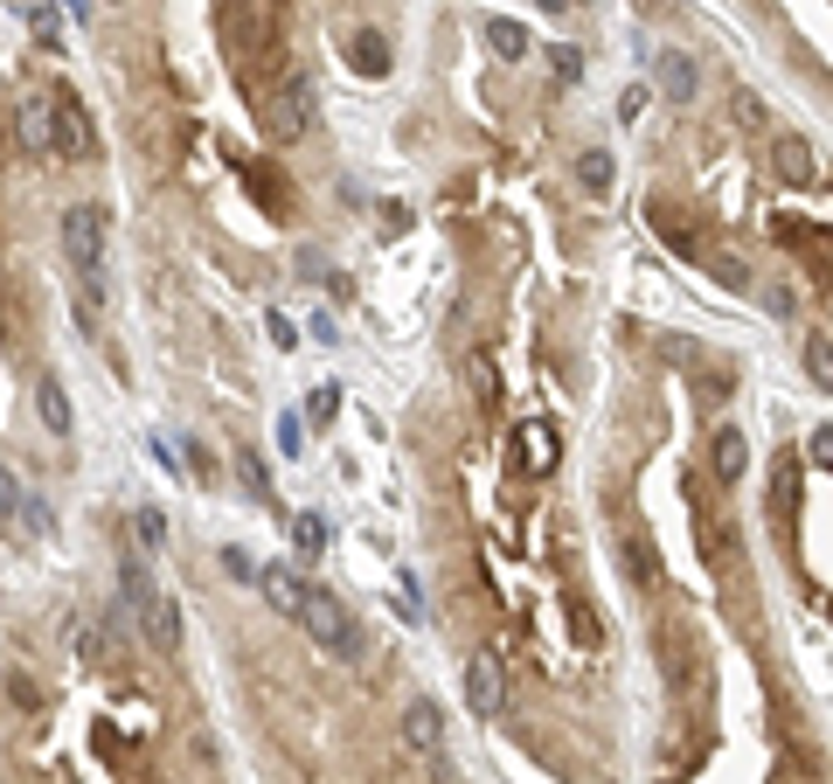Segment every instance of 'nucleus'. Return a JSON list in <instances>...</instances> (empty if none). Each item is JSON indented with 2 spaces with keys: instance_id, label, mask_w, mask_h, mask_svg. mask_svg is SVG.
<instances>
[{
  "instance_id": "obj_6",
  "label": "nucleus",
  "mask_w": 833,
  "mask_h": 784,
  "mask_svg": "<svg viewBox=\"0 0 833 784\" xmlns=\"http://www.w3.org/2000/svg\"><path fill=\"white\" fill-rule=\"evenodd\" d=\"M709 473H716V486H737V479L750 473V437H743L737 424H722V431L709 437Z\"/></svg>"
},
{
  "instance_id": "obj_17",
  "label": "nucleus",
  "mask_w": 833,
  "mask_h": 784,
  "mask_svg": "<svg viewBox=\"0 0 833 784\" xmlns=\"http://www.w3.org/2000/svg\"><path fill=\"white\" fill-rule=\"evenodd\" d=\"M521 465H528V473H556V431L549 424L521 431Z\"/></svg>"
},
{
  "instance_id": "obj_8",
  "label": "nucleus",
  "mask_w": 833,
  "mask_h": 784,
  "mask_svg": "<svg viewBox=\"0 0 833 784\" xmlns=\"http://www.w3.org/2000/svg\"><path fill=\"white\" fill-rule=\"evenodd\" d=\"M695 535H701V556H709L716 569H729V556H737V528H729V520H722L709 501L695 507Z\"/></svg>"
},
{
  "instance_id": "obj_27",
  "label": "nucleus",
  "mask_w": 833,
  "mask_h": 784,
  "mask_svg": "<svg viewBox=\"0 0 833 784\" xmlns=\"http://www.w3.org/2000/svg\"><path fill=\"white\" fill-rule=\"evenodd\" d=\"M223 569H229V577H237V584H257V563L244 556V548H223Z\"/></svg>"
},
{
  "instance_id": "obj_18",
  "label": "nucleus",
  "mask_w": 833,
  "mask_h": 784,
  "mask_svg": "<svg viewBox=\"0 0 833 784\" xmlns=\"http://www.w3.org/2000/svg\"><path fill=\"white\" fill-rule=\"evenodd\" d=\"M35 410H42V424L56 431V437L70 431V396H63V382H56V375H42V382H35Z\"/></svg>"
},
{
  "instance_id": "obj_10",
  "label": "nucleus",
  "mask_w": 833,
  "mask_h": 784,
  "mask_svg": "<svg viewBox=\"0 0 833 784\" xmlns=\"http://www.w3.org/2000/svg\"><path fill=\"white\" fill-rule=\"evenodd\" d=\"M660 91H667L673 104H688V97L701 91V70H695L688 49H660Z\"/></svg>"
},
{
  "instance_id": "obj_7",
  "label": "nucleus",
  "mask_w": 833,
  "mask_h": 784,
  "mask_svg": "<svg viewBox=\"0 0 833 784\" xmlns=\"http://www.w3.org/2000/svg\"><path fill=\"white\" fill-rule=\"evenodd\" d=\"M306 118H312V84H306V76H285V91H278V104H271V133L292 140Z\"/></svg>"
},
{
  "instance_id": "obj_21",
  "label": "nucleus",
  "mask_w": 833,
  "mask_h": 784,
  "mask_svg": "<svg viewBox=\"0 0 833 784\" xmlns=\"http://www.w3.org/2000/svg\"><path fill=\"white\" fill-rule=\"evenodd\" d=\"M611 167H618V161H611L605 146H590L584 161H577V174H584V188H590V195H611Z\"/></svg>"
},
{
  "instance_id": "obj_29",
  "label": "nucleus",
  "mask_w": 833,
  "mask_h": 784,
  "mask_svg": "<svg viewBox=\"0 0 833 784\" xmlns=\"http://www.w3.org/2000/svg\"><path fill=\"white\" fill-rule=\"evenodd\" d=\"M792 479H799V465L785 458V465H778V479H771V493H778V514H785V507H792Z\"/></svg>"
},
{
  "instance_id": "obj_31",
  "label": "nucleus",
  "mask_w": 833,
  "mask_h": 784,
  "mask_svg": "<svg viewBox=\"0 0 833 784\" xmlns=\"http://www.w3.org/2000/svg\"><path fill=\"white\" fill-rule=\"evenodd\" d=\"M8 701H14V709H35L42 694H35V681H21V673H14V681H8Z\"/></svg>"
},
{
  "instance_id": "obj_11",
  "label": "nucleus",
  "mask_w": 833,
  "mask_h": 784,
  "mask_svg": "<svg viewBox=\"0 0 833 784\" xmlns=\"http://www.w3.org/2000/svg\"><path fill=\"white\" fill-rule=\"evenodd\" d=\"M257 590H265V605H271L278 618H299V611H306V590H299L292 569H257Z\"/></svg>"
},
{
  "instance_id": "obj_3",
  "label": "nucleus",
  "mask_w": 833,
  "mask_h": 784,
  "mask_svg": "<svg viewBox=\"0 0 833 784\" xmlns=\"http://www.w3.org/2000/svg\"><path fill=\"white\" fill-rule=\"evenodd\" d=\"M465 701H473L480 722H501L507 715V667L480 652V660H465Z\"/></svg>"
},
{
  "instance_id": "obj_4",
  "label": "nucleus",
  "mask_w": 833,
  "mask_h": 784,
  "mask_svg": "<svg viewBox=\"0 0 833 784\" xmlns=\"http://www.w3.org/2000/svg\"><path fill=\"white\" fill-rule=\"evenodd\" d=\"M403 750L424 756V764H445V715H438V701H410L403 709Z\"/></svg>"
},
{
  "instance_id": "obj_1",
  "label": "nucleus",
  "mask_w": 833,
  "mask_h": 784,
  "mask_svg": "<svg viewBox=\"0 0 833 784\" xmlns=\"http://www.w3.org/2000/svg\"><path fill=\"white\" fill-rule=\"evenodd\" d=\"M63 257L76 271V312H84V327L104 320V292H112V278H104V216L97 208H70L63 216Z\"/></svg>"
},
{
  "instance_id": "obj_22",
  "label": "nucleus",
  "mask_w": 833,
  "mask_h": 784,
  "mask_svg": "<svg viewBox=\"0 0 833 784\" xmlns=\"http://www.w3.org/2000/svg\"><path fill=\"white\" fill-rule=\"evenodd\" d=\"M70 646L84 652V660H97V667H112V639H104V625H91V618H84V625H76V632H70Z\"/></svg>"
},
{
  "instance_id": "obj_20",
  "label": "nucleus",
  "mask_w": 833,
  "mask_h": 784,
  "mask_svg": "<svg viewBox=\"0 0 833 784\" xmlns=\"http://www.w3.org/2000/svg\"><path fill=\"white\" fill-rule=\"evenodd\" d=\"M119 590H125V605H133V611H146L153 597H161V590H153V577H146V563H140V556L119 569Z\"/></svg>"
},
{
  "instance_id": "obj_12",
  "label": "nucleus",
  "mask_w": 833,
  "mask_h": 784,
  "mask_svg": "<svg viewBox=\"0 0 833 784\" xmlns=\"http://www.w3.org/2000/svg\"><path fill=\"white\" fill-rule=\"evenodd\" d=\"M140 618H146V639L161 646V652H181V605H174V597H153Z\"/></svg>"
},
{
  "instance_id": "obj_32",
  "label": "nucleus",
  "mask_w": 833,
  "mask_h": 784,
  "mask_svg": "<svg viewBox=\"0 0 833 784\" xmlns=\"http://www.w3.org/2000/svg\"><path fill=\"white\" fill-rule=\"evenodd\" d=\"M265 327H271V341H278V348H292V341H299V333H292V320H285V312H271Z\"/></svg>"
},
{
  "instance_id": "obj_35",
  "label": "nucleus",
  "mask_w": 833,
  "mask_h": 784,
  "mask_svg": "<svg viewBox=\"0 0 833 784\" xmlns=\"http://www.w3.org/2000/svg\"><path fill=\"white\" fill-rule=\"evenodd\" d=\"M70 14H91V0H70Z\"/></svg>"
},
{
  "instance_id": "obj_13",
  "label": "nucleus",
  "mask_w": 833,
  "mask_h": 784,
  "mask_svg": "<svg viewBox=\"0 0 833 784\" xmlns=\"http://www.w3.org/2000/svg\"><path fill=\"white\" fill-rule=\"evenodd\" d=\"M348 63H354L361 76H389V35H382V29H361V35L348 42Z\"/></svg>"
},
{
  "instance_id": "obj_23",
  "label": "nucleus",
  "mask_w": 833,
  "mask_h": 784,
  "mask_svg": "<svg viewBox=\"0 0 833 784\" xmlns=\"http://www.w3.org/2000/svg\"><path fill=\"white\" fill-rule=\"evenodd\" d=\"M292 541H299V556H320V548H327V528H320L312 514H299V520H292Z\"/></svg>"
},
{
  "instance_id": "obj_25",
  "label": "nucleus",
  "mask_w": 833,
  "mask_h": 784,
  "mask_svg": "<svg viewBox=\"0 0 833 784\" xmlns=\"http://www.w3.org/2000/svg\"><path fill=\"white\" fill-rule=\"evenodd\" d=\"M646 104H654V91H646V84H633V91L618 97V118H625V125H639V112H646Z\"/></svg>"
},
{
  "instance_id": "obj_2",
  "label": "nucleus",
  "mask_w": 833,
  "mask_h": 784,
  "mask_svg": "<svg viewBox=\"0 0 833 784\" xmlns=\"http://www.w3.org/2000/svg\"><path fill=\"white\" fill-rule=\"evenodd\" d=\"M299 625H306V639L320 652H333V660H361V625H354V611L333 590H306Z\"/></svg>"
},
{
  "instance_id": "obj_5",
  "label": "nucleus",
  "mask_w": 833,
  "mask_h": 784,
  "mask_svg": "<svg viewBox=\"0 0 833 784\" xmlns=\"http://www.w3.org/2000/svg\"><path fill=\"white\" fill-rule=\"evenodd\" d=\"M14 125H21V146H29L35 161H56V153H63V133H56V104H49V97H29Z\"/></svg>"
},
{
  "instance_id": "obj_14",
  "label": "nucleus",
  "mask_w": 833,
  "mask_h": 784,
  "mask_svg": "<svg viewBox=\"0 0 833 784\" xmlns=\"http://www.w3.org/2000/svg\"><path fill=\"white\" fill-rule=\"evenodd\" d=\"M771 167H778V180H813V146H805L799 133H785L771 146Z\"/></svg>"
},
{
  "instance_id": "obj_26",
  "label": "nucleus",
  "mask_w": 833,
  "mask_h": 784,
  "mask_svg": "<svg viewBox=\"0 0 833 784\" xmlns=\"http://www.w3.org/2000/svg\"><path fill=\"white\" fill-rule=\"evenodd\" d=\"M14 507H21V479L0 465V520H14Z\"/></svg>"
},
{
  "instance_id": "obj_19",
  "label": "nucleus",
  "mask_w": 833,
  "mask_h": 784,
  "mask_svg": "<svg viewBox=\"0 0 833 784\" xmlns=\"http://www.w3.org/2000/svg\"><path fill=\"white\" fill-rule=\"evenodd\" d=\"M805 375H813V389H833V341L826 333H805Z\"/></svg>"
},
{
  "instance_id": "obj_33",
  "label": "nucleus",
  "mask_w": 833,
  "mask_h": 784,
  "mask_svg": "<svg viewBox=\"0 0 833 784\" xmlns=\"http://www.w3.org/2000/svg\"><path fill=\"white\" fill-rule=\"evenodd\" d=\"M813 458H820V465H833V431H813Z\"/></svg>"
},
{
  "instance_id": "obj_16",
  "label": "nucleus",
  "mask_w": 833,
  "mask_h": 784,
  "mask_svg": "<svg viewBox=\"0 0 833 784\" xmlns=\"http://www.w3.org/2000/svg\"><path fill=\"white\" fill-rule=\"evenodd\" d=\"M618 556H625V577H633V584H660V556H654V541H646V535H625Z\"/></svg>"
},
{
  "instance_id": "obj_30",
  "label": "nucleus",
  "mask_w": 833,
  "mask_h": 784,
  "mask_svg": "<svg viewBox=\"0 0 833 784\" xmlns=\"http://www.w3.org/2000/svg\"><path fill=\"white\" fill-rule=\"evenodd\" d=\"M549 56H556V76H563V84H577V76H584V56H577V49H549Z\"/></svg>"
},
{
  "instance_id": "obj_34",
  "label": "nucleus",
  "mask_w": 833,
  "mask_h": 784,
  "mask_svg": "<svg viewBox=\"0 0 833 784\" xmlns=\"http://www.w3.org/2000/svg\"><path fill=\"white\" fill-rule=\"evenodd\" d=\"M535 8H549V14H563V8H569V0H535Z\"/></svg>"
},
{
  "instance_id": "obj_24",
  "label": "nucleus",
  "mask_w": 833,
  "mask_h": 784,
  "mask_svg": "<svg viewBox=\"0 0 833 784\" xmlns=\"http://www.w3.org/2000/svg\"><path fill=\"white\" fill-rule=\"evenodd\" d=\"M237 479L250 493H271V473H265V458H257V452H237Z\"/></svg>"
},
{
  "instance_id": "obj_28",
  "label": "nucleus",
  "mask_w": 833,
  "mask_h": 784,
  "mask_svg": "<svg viewBox=\"0 0 833 784\" xmlns=\"http://www.w3.org/2000/svg\"><path fill=\"white\" fill-rule=\"evenodd\" d=\"M333 416H341V389H320L312 396V424H333Z\"/></svg>"
},
{
  "instance_id": "obj_15",
  "label": "nucleus",
  "mask_w": 833,
  "mask_h": 784,
  "mask_svg": "<svg viewBox=\"0 0 833 784\" xmlns=\"http://www.w3.org/2000/svg\"><path fill=\"white\" fill-rule=\"evenodd\" d=\"M480 35H486V49H493L501 63H521V56H528V29H521V21H501V14H493Z\"/></svg>"
},
{
  "instance_id": "obj_36",
  "label": "nucleus",
  "mask_w": 833,
  "mask_h": 784,
  "mask_svg": "<svg viewBox=\"0 0 833 784\" xmlns=\"http://www.w3.org/2000/svg\"><path fill=\"white\" fill-rule=\"evenodd\" d=\"M569 8H577V0H569Z\"/></svg>"
},
{
  "instance_id": "obj_9",
  "label": "nucleus",
  "mask_w": 833,
  "mask_h": 784,
  "mask_svg": "<svg viewBox=\"0 0 833 784\" xmlns=\"http://www.w3.org/2000/svg\"><path fill=\"white\" fill-rule=\"evenodd\" d=\"M49 104H56V133H63V153H70V161H84V153L97 146V133H91V118L76 112V97H70V91H56V97H49Z\"/></svg>"
}]
</instances>
